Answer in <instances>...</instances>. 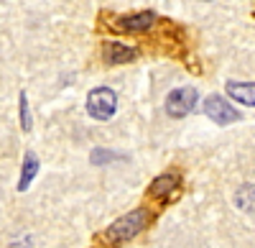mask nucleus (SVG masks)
I'll list each match as a JSON object with an SVG mask.
<instances>
[{"label": "nucleus", "instance_id": "1", "mask_svg": "<svg viewBox=\"0 0 255 248\" xmlns=\"http://www.w3.org/2000/svg\"><path fill=\"white\" fill-rule=\"evenodd\" d=\"M148 223V213L145 210H133L123 218H118L108 231H105V241L108 243H125L133 236H138L143 231V225Z\"/></svg>", "mask_w": 255, "mask_h": 248}, {"label": "nucleus", "instance_id": "2", "mask_svg": "<svg viewBox=\"0 0 255 248\" xmlns=\"http://www.w3.org/2000/svg\"><path fill=\"white\" fill-rule=\"evenodd\" d=\"M118 110V97L110 87H97L87 97V113L95 120H110Z\"/></svg>", "mask_w": 255, "mask_h": 248}, {"label": "nucleus", "instance_id": "3", "mask_svg": "<svg viewBox=\"0 0 255 248\" xmlns=\"http://www.w3.org/2000/svg\"><path fill=\"white\" fill-rule=\"evenodd\" d=\"M197 105V90L194 87H179L166 97V113L171 118H184Z\"/></svg>", "mask_w": 255, "mask_h": 248}, {"label": "nucleus", "instance_id": "4", "mask_svg": "<svg viewBox=\"0 0 255 248\" xmlns=\"http://www.w3.org/2000/svg\"><path fill=\"white\" fill-rule=\"evenodd\" d=\"M204 113L215 120V123H220V126H227V123L240 120V113L232 108L222 95H209V97L204 100Z\"/></svg>", "mask_w": 255, "mask_h": 248}, {"label": "nucleus", "instance_id": "5", "mask_svg": "<svg viewBox=\"0 0 255 248\" xmlns=\"http://www.w3.org/2000/svg\"><path fill=\"white\" fill-rule=\"evenodd\" d=\"M153 23H156V15L148 10V13H135V15L120 18V20H118V28L130 31V33H138V31H148Z\"/></svg>", "mask_w": 255, "mask_h": 248}, {"label": "nucleus", "instance_id": "6", "mask_svg": "<svg viewBox=\"0 0 255 248\" xmlns=\"http://www.w3.org/2000/svg\"><path fill=\"white\" fill-rule=\"evenodd\" d=\"M133 59H135V49L118 44V41L105 44V61H108V64H128V61H133Z\"/></svg>", "mask_w": 255, "mask_h": 248}, {"label": "nucleus", "instance_id": "7", "mask_svg": "<svg viewBox=\"0 0 255 248\" xmlns=\"http://www.w3.org/2000/svg\"><path fill=\"white\" fill-rule=\"evenodd\" d=\"M227 95L243 105L255 108V82H227Z\"/></svg>", "mask_w": 255, "mask_h": 248}, {"label": "nucleus", "instance_id": "8", "mask_svg": "<svg viewBox=\"0 0 255 248\" xmlns=\"http://www.w3.org/2000/svg\"><path fill=\"white\" fill-rule=\"evenodd\" d=\"M176 177L174 174H163V177H158L153 184H151V190H148V195L151 197H156V200H161V197H166L168 192H174L176 190Z\"/></svg>", "mask_w": 255, "mask_h": 248}, {"label": "nucleus", "instance_id": "9", "mask_svg": "<svg viewBox=\"0 0 255 248\" xmlns=\"http://www.w3.org/2000/svg\"><path fill=\"white\" fill-rule=\"evenodd\" d=\"M36 172H38V159H36V154L28 151L26 159H23V172H20V182H18V190H20V192L28 190V184L33 182Z\"/></svg>", "mask_w": 255, "mask_h": 248}, {"label": "nucleus", "instance_id": "10", "mask_svg": "<svg viewBox=\"0 0 255 248\" xmlns=\"http://www.w3.org/2000/svg\"><path fill=\"white\" fill-rule=\"evenodd\" d=\"M235 200H238V205L243 210H255V187H253V184H250V187H243Z\"/></svg>", "mask_w": 255, "mask_h": 248}, {"label": "nucleus", "instance_id": "11", "mask_svg": "<svg viewBox=\"0 0 255 248\" xmlns=\"http://www.w3.org/2000/svg\"><path fill=\"white\" fill-rule=\"evenodd\" d=\"M20 126H23V131L31 128V115H28V100H26V92H20Z\"/></svg>", "mask_w": 255, "mask_h": 248}]
</instances>
